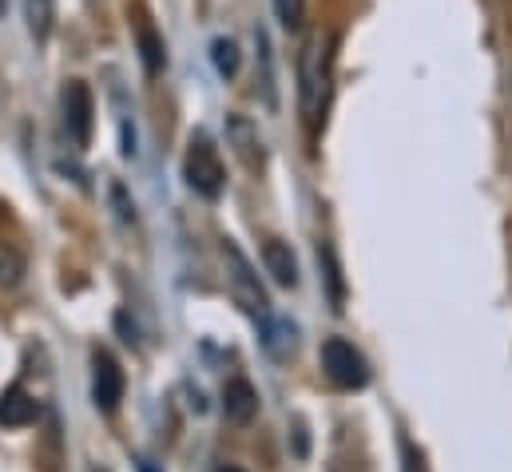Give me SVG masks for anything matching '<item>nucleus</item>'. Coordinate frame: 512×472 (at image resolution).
I'll return each instance as SVG.
<instances>
[{"label": "nucleus", "mask_w": 512, "mask_h": 472, "mask_svg": "<svg viewBox=\"0 0 512 472\" xmlns=\"http://www.w3.org/2000/svg\"><path fill=\"white\" fill-rule=\"evenodd\" d=\"M334 48H338L334 32H314L298 56V112L314 135L322 131L334 96Z\"/></svg>", "instance_id": "obj_1"}, {"label": "nucleus", "mask_w": 512, "mask_h": 472, "mask_svg": "<svg viewBox=\"0 0 512 472\" xmlns=\"http://www.w3.org/2000/svg\"><path fill=\"white\" fill-rule=\"evenodd\" d=\"M219 250H223L227 290H231L235 306H239L243 314H251V318H266V314H270V294H266V286H262V278H258L255 262L243 254V246H239L235 238H223Z\"/></svg>", "instance_id": "obj_2"}, {"label": "nucleus", "mask_w": 512, "mask_h": 472, "mask_svg": "<svg viewBox=\"0 0 512 472\" xmlns=\"http://www.w3.org/2000/svg\"><path fill=\"white\" fill-rule=\"evenodd\" d=\"M183 179H187V187L199 195V199H207V203H215L219 195H223V187H227V167H223V159H219V147L211 143V135H191V143H187V155H183Z\"/></svg>", "instance_id": "obj_3"}, {"label": "nucleus", "mask_w": 512, "mask_h": 472, "mask_svg": "<svg viewBox=\"0 0 512 472\" xmlns=\"http://www.w3.org/2000/svg\"><path fill=\"white\" fill-rule=\"evenodd\" d=\"M322 373L338 389H362V385H370V361H366V354L354 342H346V338H326L322 342Z\"/></svg>", "instance_id": "obj_4"}, {"label": "nucleus", "mask_w": 512, "mask_h": 472, "mask_svg": "<svg viewBox=\"0 0 512 472\" xmlns=\"http://www.w3.org/2000/svg\"><path fill=\"white\" fill-rule=\"evenodd\" d=\"M60 112H64V131L72 139V147H88L92 143V127H96V96L84 80H68L60 92Z\"/></svg>", "instance_id": "obj_5"}, {"label": "nucleus", "mask_w": 512, "mask_h": 472, "mask_svg": "<svg viewBox=\"0 0 512 472\" xmlns=\"http://www.w3.org/2000/svg\"><path fill=\"white\" fill-rule=\"evenodd\" d=\"M128 16H131V32H135L139 60H143V72H147V76H159L163 64H167V44H163V36H159V28H155L147 4H143V0H131Z\"/></svg>", "instance_id": "obj_6"}, {"label": "nucleus", "mask_w": 512, "mask_h": 472, "mask_svg": "<svg viewBox=\"0 0 512 472\" xmlns=\"http://www.w3.org/2000/svg\"><path fill=\"white\" fill-rule=\"evenodd\" d=\"M124 369L120 361L108 354V350H96L92 354V401L100 413H116L120 401H124Z\"/></svg>", "instance_id": "obj_7"}, {"label": "nucleus", "mask_w": 512, "mask_h": 472, "mask_svg": "<svg viewBox=\"0 0 512 472\" xmlns=\"http://www.w3.org/2000/svg\"><path fill=\"white\" fill-rule=\"evenodd\" d=\"M258 346L274 361H290V357L298 354V322L278 318V314L258 318Z\"/></svg>", "instance_id": "obj_8"}, {"label": "nucleus", "mask_w": 512, "mask_h": 472, "mask_svg": "<svg viewBox=\"0 0 512 472\" xmlns=\"http://www.w3.org/2000/svg\"><path fill=\"white\" fill-rule=\"evenodd\" d=\"M223 417L231 425H251L258 417V393L247 377H231L223 385Z\"/></svg>", "instance_id": "obj_9"}, {"label": "nucleus", "mask_w": 512, "mask_h": 472, "mask_svg": "<svg viewBox=\"0 0 512 472\" xmlns=\"http://www.w3.org/2000/svg\"><path fill=\"white\" fill-rule=\"evenodd\" d=\"M262 266H266V274H270L278 286H286V290L298 286V258H294L290 242L266 238V242H262Z\"/></svg>", "instance_id": "obj_10"}, {"label": "nucleus", "mask_w": 512, "mask_h": 472, "mask_svg": "<svg viewBox=\"0 0 512 472\" xmlns=\"http://www.w3.org/2000/svg\"><path fill=\"white\" fill-rule=\"evenodd\" d=\"M40 417V405H36V397L24 389V385H8L4 393H0V425L4 429H24V425H32Z\"/></svg>", "instance_id": "obj_11"}, {"label": "nucleus", "mask_w": 512, "mask_h": 472, "mask_svg": "<svg viewBox=\"0 0 512 472\" xmlns=\"http://www.w3.org/2000/svg\"><path fill=\"white\" fill-rule=\"evenodd\" d=\"M227 143L235 147V155L258 171L262 167V135H258V127L251 123L247 116H231L227 119Z\"/></svg>", "instance_id": "obj_12"}, {"label": "nucleus", "mask_w": 512, "mask_h": 472, "mask_svg": "<svg viewBox=\"0 0 512 472\" xmlns=\"http://www.w3.org/2000/svg\"><path fill=\"white\" fill-rule=\"evenodd\" d=\"M255 52H258V92L266 108H278V80H274V48H270V32L255 28Z\"/></svg>", "instance_id": "obj_13"}, {"label": "nucleus", "mask_w": 512, "mask_h": 472, "mask_svg": "<svg viewBox=\"0 0 512 472\" xmlns=\"http://www.w3.org/2000/svg\"><path fill=\"white\" fill-rule=\"evenodd\" d=\"M24 20H28V36L36 44H48L56 28V0H24Z\"/></svg>", "instance_id": "obj_14"}, {"label": "nucleus", "mask_w": 512, "mask_h": 472, "mask_svg": "<svg viewBox=\"0 0 512 472\" xmlns=\"http://www.w3.org/2000/svg\"><path fill=\"white\" fill-rule=\"evenodd\" d=\"M211 60H215V72H219L223 80H231V76L239 72V64H243V56H239V44H235L231 36H219V40L211 44Z\"/></svg>", "instance_id": "obj_15"}, {"label": "nucleus", "mask_w": 512, "mask_h": 472, "mask_svg": "<svg viewBox=\"0 0 512 472\" xmlns=\"http://www.w3.org/2000/svg\"><path fill=\"white\" fill-rule=\"evenodd\" d=\"M20 278H24V258L8 242H0V290H16Z\"/></svg>", "instance_id": "obj_16"}, {"label": "nucleus", "mask_w": 512, "mask_h": 472, "mask_svg": "<svg viewBox=\"0 0 512 472\" xmlns=\"http://www.w3.org/2000/svg\"><path fill=\"white\" fill-rule=\"evenodd\" d=\"M274 12H278V20H282V28H302V20H306V0H274Z\"/></svg>", "instance_id": "obj_17"}, {"label": "nucleus", "mask_w": 512, "mask_h": 472, "mask_svg": "<svg viewBox=\"0 0 512 472\" xmlns=\"http://www.w3.org/2000/svg\"><path fill=\"white\" fill-rule=\"evenodd\" d=\"M318 258L326 262V278H330V298H334V310H342V270H338V258H334V250L330 246H322L318 250Z\"/></svg>", "instance_id": "obj_18"}, {"label": "nucleus", "mask_w": 512, "mask_h": 472, "mask_svg": "<svg viewBox=\"0 0 512 472\" xmlns=\"http://www.w3.org/2000/svg\"><path fill=\"white\" fill-rule=\"evenodd\" d=\"M135 469H139V472H159L155 465H151V461H135Z\"/></svg>", "instance_id": "obj_19"}, {"label": "nucleus", "mask_w": 512, "mask_h": 472, "mask_svg": "<svg viewBox=\"0 0 512 472\" xmlns=\"http://www.w3.org/2000/svg\"><path fill=\"white\" fill-rule=\"evenodd\" d=\"M215 472H243V469H235V465H223V469H215Z\"/></svg>", "instance_id": "obj_20"}, {"label": "nucleus", "mask_w": 512, "mask_h": 472, "mask_svg": "<svg viewBox=\"0 0 512 472\" xmlns=\"http://www.w3.org/2000/svg\"><path fill=\"white\" fill-rule=\"evenodd\" d=\"M4 8H8V0H0V16H4Z\"/></svg>", "instance_id": "obj_21"}, {"label": "nucleus", "mask_w": 512, "mask_h": 472, "mask_svg": "<svg viewBox=\"0 0 512 472\" xmlns=\"http://www.w3.org/2000/svg\"><path fill=\"white\" fill-rule=\"evenodd\" d=\"M88 472H108V469H100V465H92V469H88Z\"/></svg>", "instance_id": "obj_22"}]
</instances>
